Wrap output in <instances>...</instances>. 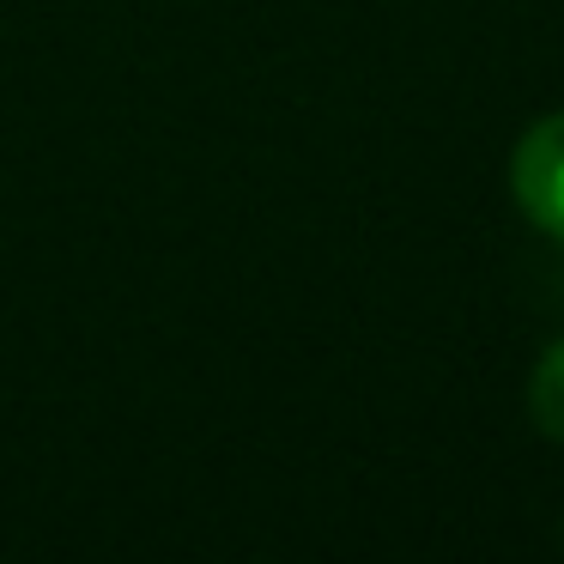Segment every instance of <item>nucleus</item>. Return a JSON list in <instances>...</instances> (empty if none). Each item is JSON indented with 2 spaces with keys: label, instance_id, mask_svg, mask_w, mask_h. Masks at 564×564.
I'll return each mask as SVG.
<instances>
[{
  "label": "nucleus",
  "instance_id": "f257e3e1",
  "mask_svg": "<svg viewBox=\"0 0 564 564\" xmlns=\"http://www.w3.org/2000/svg\"><path fill=\"white\" fill-rule=\"evenodd\" d=\"M510 188H516V207L528 213V225H540L546 237L564 243V110L516 140Z\"/></svg>",
  "mask_w": 564,
  "mask_h": 564
},
{
  "label": "nucleus",
  "instance_id": "f03ea898",
  "mask_svg": "<svg viewBox=\"0 0 564 564\" xmlns=\"http://www.w3.org/2000/svg\"><path fill=\"white\" fill-rule=\"evenodd\" d=\"M528 413H534V425L546 431L552 443H564V340L534 365V382H528Z\"/></svg>",
  "mask_w": 564,
  "mask_h": 564
}]
</instances>
